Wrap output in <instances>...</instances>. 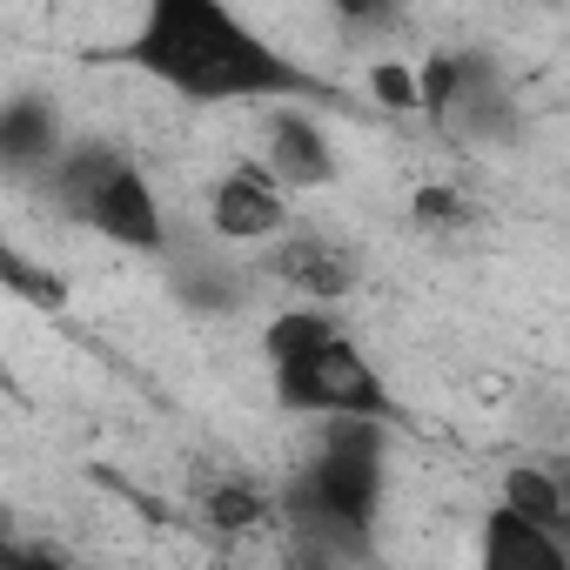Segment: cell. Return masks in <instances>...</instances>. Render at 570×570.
Wrapping results in <instances>:
<instances>
[{"mask_svg": "<svg viewBox=\"0 0 570 570\" xmlns=\"http://www.w3.org/2000/svg\"><path fill=\"white\" fill-rule=\"evenodd\" d=\"M503 503H510L517 517H530V523H550V530H563V523H570L563 476H557V470H543V463H510V470H503Z\"/></svg>", "mask_w": 570, "mask_h": 570, "instance_id": "obj_12", "label": "cell"}, {"mask_svg": "<svg viewBox=\"0 0 570 570\" xmlns=\"http://www.w3.org/2000/svg\"><path fill=\"white\" fill-rule=\"evenodd\" d=\"M88 235H101V242H115V248H135V255H161L168 248V215H161V195H155V181L141 175V161L128 155V161H115L108 175H101V188L81 202V215H75Z\"/></svg>", "mask_w": 570, "mask_h": 570, "instance_id": "obj_5", "label": "cell"}, {"mask_svg": "<svg viewBox=\"0 0 570 570\" xmlns=\"http://www.w3.org/2000/svg\"><path fill=\"white\" fill-rule=\"evenodd\" d=\"M0 289L8 296H21V303H35V309H61L68 303V289H61V275H48L8 228H0Z\"/></svg>", "mask_w": 570, "mask_h": 570, "instance_id": "obj_13", "label": "cell"}, {"mask_svg": "<svg viewBox=\"0 0 570 570\" xmlns=\"http://www.w3.org/2000/svg\"><path fill=\"white\" fill-rule=\"evenodd\" d=\"M14 557V537H8V510H0V563Z\"/></svg>", "mask_w": 570, "mask_h": 570, "instance_id": "obj_18", "label": "cell"}, {"mask_svg": "<svg viewBox=\"0 0 570 570\" xmlns=\"http://www.w3.org/2000/svg\"><path fill=\"white\" fill-rule=\"evenodd\" d=\"M476 557H483V570H570V543H563V530L530 523V517H517L510 503H497V510L483 517V543H476Z\"/></svg>", "mask_w": 570, "mask_h": 570, "instance_id": "obj_10", "label": "cell"}, {"mask_svg": "<svg viewBox=\"0 0 570 570\" xmlns=\"http://www.w3.org/2000/svg\"><path fill=\"white\" fill-rule=\"evenodd\" d=\"M68 148V121L55 108V95L41 88H21L0 101V181H14V188H35L55 155Z\"/></svg>", "mask_w": 570, "mask_h": 570, "instance_id": "obj_8", "label": "cell"}, {"mask_svg": "<svg viewBox=\"0 0 570 570\" xmlns=\"http://www.w3.org/2000/svg\"><path fill=\"white\" fill-rule=\"evenodd\" d=\"M268 517H275V497H268L262 483H248V476H215V483L202 490V523L222 530V537H248V530H262Z\"/></svg>", "mask_w": 570, "mask_h": 570, "instance_id": "obj_11", "label": "cell"}, {"mask_svg": "<svg viewBox=\"0 0 570 570\" xmlns=\"http://www.w3.org/2000/svg\"><path fill=\"white\" fill-rule=\"evenodd\" d=\"M443 128H456L463 141H517L523 108H517V88L497 68V55H483V48L456 55V88H450Z\"/></svg>", "mask_w": 570, "mask_h": 570, "instance_id": "obj_7", "label": "cell"}, {"mask_svg": "<svg viewBox=\"0 0 570 570\" xmlns=\"http://www.w3.org/2000/svg\"><path fill=\"white\" fill-rule=\"evenodd\" d=\"M383 497H390V423L323 416L316 456L282 483L275 517H289L309 557H370Z\"/></svg>", "mask_w": 570, "mask_h": 570, "instance_id": "obj_2", "label": "cell"}, {"mask_svg": "<svg viewBox=\"0 0 570 570\" xmlns=\"http://www.w3.org/2000/svg\"><path fill=\"white\" fill-rule=\"evenodd\" d=\"M289 228V188H282L262 161H235L208 188V235L228 248H255Z\"/></svg>", "mask_w": 570, "mask_h": 570, "instance_id": "obj_6", "label": "cell"}, {"mask_svg": "<svg viewBox=\"0 0 570 570\" xmlns=\"http://www.w3.org/2000/svg\"><path fill=\"white\" fill-rule=\"evenodd\" d=\"M410 215H416V228H463L470 222V202L456 195V188H416V202H410Z\"/></svg>", "mask_w": 570, "mask_h": 570, "instance_id": "obj_16", "label": "cell"}, {"mask_svg": "<svg viewBox=\"0 0 570 570\" xmlns=\"http://www.w3.org/2000/svg\"><path fill=\"white\" fill-rule=\"evenodd\" d=\"M121 61L195 108H268V101H336V88L248 28L228 0H141Z\"/></svg>", "mask_w": 570, "mask_h": 570, "instance_id": "obj_1", "label": "cell"}, {"mask_svg": "<svg viewBox=\"0 0 570 570\" xmlns=\"http://www.w3.org/2000/svg\"><path fill=\"white\" fill-rule=\"evenodd\" d=\"M268 275H275L289 296H303V303H343V296L356 289V255H350L343 242H330V235L289 222V228L275 235Z\"/></svg>", "mask_w": 570, "mask_h": 570, "instance_id": "obj_9", "label": "cell"}, {"mask_svg": "<svg viewBox=\"0 0 570 570\" xmlns=\"http://www.w3.org/2000/svg\"><path fill=\"white\" fill-rule=\"evenodd\" d=\"M370 101L390 115H416V68L410 61H376L370 68Z\"/></svg>", "mask_w": 570, "mask_h": 570, "instance_id": "obj_15", "label": "cell"}, {"mask_svg": "<svg viewBox=\"0 0 570 570\" xmlns=\"http://www.w3.org/2000/svg\"><path fill=\"white\" fill-rule=\"evenodd\" d=\"M262 356H268L282 410H296V416H376V423H396V396L376 376L370 350L356 336H343L323 303H289L282 316H268Z\"/></svg>", "mask_w": 570, "mask_h": 570, "instance_id": "obj_3", "label": "cell"}, {"mask_svg": "<svg viewBox=\"0 0 570 570\" xmlns=\"http://www.w3.org/2000/svg\"><path fill=\"white\" fill-rule=\"evenodd\" d=\"M336 14H343L350 28H383V21H390V0H336Z\"/></svg>", "mask_w": 570, "mask_h": 570, "instance_id": "obj_17", "label": "cell"}, {"mask_svg": "<svg viewBox=\"0 0 570 570\" xmlns=\"http://www.w3.org/2000/svg\"><path fill=\"white\" fill-rule=\"evenodd\" d=\"M181 296L195 309H235L242 303V275L235 268H215V262H195V268H181Z\"/></svg>", "mask_w": 570, "mask_h": 570, "instance_id": "obj_14", "label": "cell"}, {"mask_svg": "<svg viewBox=\"0 0 570 570\" xmlns=\"http://www.w3.org/2000/svg\"><path fill=\"white\" fill-rule=\"evenodd\" d=\"M262 168L289 195H316V188H330L343 175L316 101H268V115H262Z\"/></svg>", "mask_w": 570, "mask_h": 570, "instance_id": "obj_4", "label": "cell"}]
</instances>
